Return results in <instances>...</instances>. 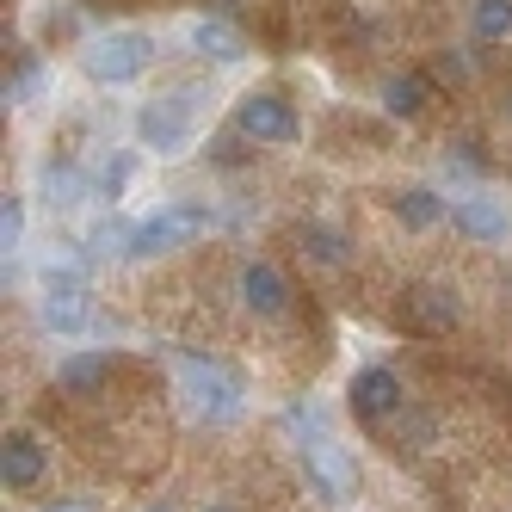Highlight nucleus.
Returning a JSON list of instances; mask_svg holds the SVG:
<instances>
[{"label": "nucleus", "instance_id": "obj_22", "mask_svg": "<svg viewBox=\"0 0 512 512\" xmlns=\"http://www.w3.org/2000/svg\"><path fill=\"white\" fill-rule=\"evenodd\" d=\"M19 235H25V204L7 198V210H0V241H7V253L19 247Z\"/></svg>", "mask_w": 512, "mask_h": 512}, {"label": "nucleus", "instance_id": "obj_23", "mask_svg": "<svg viewBox=\"0 0 512 512\" xmlns=\"http://www.w3.org/2000/svg\"><path fill=\"white\" fill-rule=\"evenodd\" d=\"M38 512H93L87 500H50V506H38Z\"/></svg>", "mask_w": 512, "mask_h": 512}, {"label": "nucleus", "instance_id": "obj_16", "mask_svg": "<svg viewBox=\"0 0 512 512\" xmlns=\"http://www.w3.org/2000/svg\"><path fill=\"white\" fill-rule=\"evenodd\" d=\"M297 253H303V260H315V266H327V272H340L352 260V241L340 229H327V223H303L297 229Z\"/></svg>", "mask_w": 512, "mask_h": 512}, {"label": "nucleus", "instance_id": "obj_2", "mask_svg": "<svg viewBox=\"0 0 512 512\" xmlns=\"http://www.w3.org/2000/svg\"><path fill=\"white\" fill-rule=\"evenodd\" d=\"M173 371H179V395H186V408L210 426H223L241 414V377L229 364H216L204 352H173Z\"/></svg>", "mask_w": 512, "mask_h": 512}, {"label": "nucleus", "instance_id": "obj_3", "mask_svg": "<svg viewBox=\"0 0 512 512\" xmlns=\"http://www.w3.org/2000/svg\"><path fill=\"white\" fill-rule=\"evenodd\" d=\"M149 62H155L149 31H99V38L81 44V75L93 87H130Z\"/></svg>", "mask_w": 512, "mask_h": 512}, {"label": "nucleus", "instance_id": "obj_10", "mask_svg": "<svg viewBox=\"0 0 512 512\" xmlns=\"http://www.w3.org/2000/svg\"><path fill=\"white\" fill-rule=\"evenodd\" d=\"M38 321H44V334H81V327L93 321L87 284H81V278L50 284V290H44V303H38Z\"/></svg>", "mask_w": 512, "mask_h": 512}, {"label": "nucleus", "instance_id": "obj_14", "mask_svg": "<svg viewBox=\"0 0 512 512\" xmlns=\"http://www.w3.org/2000/svg\"><path fill=\"white\" fill-rule=\"evenodd\" d=\"M112 352H75V358H62L56 364V389H68V395H99L105 383H112Z\"/></svg>", "mask_w": 512, "mask_h": 512}, {"label": "nucleus", "instance_id": "obj_9", "mask_svg": "<svg viewBox=\"0 0 512 512\" xmlns=\"http://www.w3.org/2000/svg\"><path fill=\"white\" fill-rule=\"evenodd\" d=\"M303 469H309V488L321 494V500H352V488H358V469H352V457L340 451V445H327V438H315V445H303Z\"/></svg>", "mask_w": 512, "mask_h": 512}, {"label": "nucleus", "instance_id": "obj_21", "mask_svg": "<svg viewBox=\"0 0 512 512\" xmlns=\"http://www.w3.org/2000/svg\"><path fill=\"white\" fill-rule=\"evenodd\" d=\"M432 81H457V87H463V81H469V56H463V50H445V56L432 62Z\"/></svg>", "mask_w": 512, "mask_h": 512}, {"label": "nucleus", "instance_id": "obj_7", "mask_svg": "<svg viewBox=\"0 0 512 512\" xmlns=\"http://www.w3.org/2000/svg\"><path fill=\"white\" fill-rule=\"evenodd\" d=\"M395 321L408 327V334H451V327L463 321V303H457L451 284H408Z\"/></svg>", "mask_w": 512, "mask_h": 512}, {"label": "nucleus", "instance_id": "obj_25", "mask_svg": "<svg viewBox=\"0 0 512 512\" xmlns=\"http://www.w3.org/2000/svg\"><path fill=\"white\" fill-rule=\"evenodd\" d=\"M204 512H235V506H204Z\"/></svg>", "mask_w": 512, "mask_h": 512}, {"label": "nucleus", "instance_id": "obj_13", "mask_svg": "<svg viewBox=\"0 0 512 512\" xmlns=\"http://www.w3.org/2000/svg\"><path fill=\"white\" fill-rule=\"evenodd\" d=\"M0 482H7V494H25L44 482V445L31 432H7V445H0Z\"/></svg>", "mask_w": 512, "mask_h": 512}, {"label": "nucleus", "instance_id": "obj_5", "mask_svg": "<svg viewBox=\"0 0 512 512\" xmlns=\"http://www.w3.org/2000/svg\"><path fill=\"white\" fill-rule=\"evenodd\" d=\"M204 229H210V210L204 204H167V210H155V216H142V223H136L130 253H136V260H155V253H173V247L198 241Z\"/></svg>", "mask_w": 512, "mask_h": 512}, {"label": "nucleus", "instance_id": "obj_6", "mask_svg": "<svg viewBox=\"0 0 512 512\" xmlns=\"http://www.w3.org/2000/svg\"><path fill=\"white\" fill-rule=\"evenodd\" d=\"M346 408H352L358 426H389L401 408H408V389H401V377L389 364H364V371L346 383Z\"/></svg>", "mask_w": 512, "mask_h": 512}, {"label": "nucleus", "instance_id": "obj_11", "mask_svg": "<svg viewBox=\"0 0 512 512\" xmlns=\"http://www.w3.org/2000/svg\"><path fill=\"white\" fill-rule=\"evenodd\" d=\"M438 99V81H432V68H401V75L383 81V112L401 118V124H414L426 118V105Z\"/></svg>", "mask_w": 512, "mask_h": 512}, {"label": "nucleus", "instance_id": "obj_1", "mask_svg": "<svg viewBox=\"0 0 512 512\" xmlns=\"http://www.w3.org/2000/svg\"><path fill=\"white\" fill-rule=\"evenodd\" d=\"M198 118H204V87L198 81H173L167 93L142 99L136 112V142L149 155H186V142L198 136Z\"/></svg>", "mask_w": 512, "mask_h": 512}, {"label": "nucleus", "instance_id": "obj_24", "mask_svg": "<svg viewBox=\"0 0 512 512\" xmlns=\"http://www.w3.org/2000/svg\"><path fill=\"white\" fill-rule=\"evenodd\" d=\"M142 512H173V506H142Z\"/></svg>", "mask_w": 512, "mask_h": 512}, {"label": "nucleus", "instance_id": "obj_15", "mask_svg": "<svg viewBox=\"0 0 512 512\" xmlns=\"http://www.w3.org/2000/svg\"><path fill=\"white\" fill-rule=\"evenodd\" d=\"M389 210H395V223H408V229H438V223H445V198H438L432 186L389 192Z\"/></svg>", "mask_w": 512, "mask_h": 512}, {"label": "nucleus", "instance_id": "obj_4", "mask_svg": "<svg viewBox=\"0 0 512 512\" xmlns=\"http://www.w3.org/2000/svg\"><path fill=\"white\" fill-rule=\"evenodd\" d=\"M235 136L241 142H260V149H284V142L303 136V118H297V105H290L284 93L253 87V93L235 99Z\"/></svg>", "mask_w": 512, "mask_h": 512}, {"label": "nucleus", "instance_id": "obj_20", "mask_svg": "<svg viewBox=\"0 0 512 512\" xmlns=\"http://www.w3.org/2000/svg\"><path fill=\"white\" fill-rule=\"evenodd\" d=\"M44 192H50V204H81V198H93L87 179H81L75 167H56V161L44 167Z\"/></svg>", "mask_w": 512, "mask_h": 512}, {"label": "nucleus", "instance_id": "obj_12", "mask_svg": "<svg viewBox=\"0 0 512 512\" xmlns=\"http://www.w3.org/2000/svg\"><path fill=\"white\" fill-rule=\"evenodd\" d=\"M451 223H457V235L463 241H475V247H494V241H506V229H512V216L494 204V198H482V192H469V198H457V210H451Z\"/></svg>", "mask_w": 512, "mask_h": 512}, {"label": "nucleus", "instance_id": "obj_26", "mask_svg": "<svg viewBox=\"0 0 512 512\" xmlns=\"http://www.w3.org/2000/svg\"><path fill=\"white\" fill-rule=\"evenodd\" d=\"M506 118H512V93H506Z\"/></svg>", "mask_w": 512, "mask_h": 512}, {"label": "nucleus", "instance_id": "obj_19", "mask_svg": "<svg viewBox=\"0 0 512 512\" xmlns=\"http://www.w3.org/2000/svg\"><path fill=\"white\" fill-rule=\"evenodd\" d=\"M469 31H475V44H506L512 38V0H469Z\"/></svg>", "mask_w": 512, "mask_h": 512}, {"label": "nucleus", "instance_id": "obj_18", "mask_svg": "<svg viewBox=\"0 0 512 512\" xmlns=\"http://www.w3.org/2000/svg\"><path fill=\"white\" fill-rule=\"evenodd\" d=\"M432 438H438V420L426 408H401L395 426H389V451L395 457H420V451H432Z\"/></svg>", "mask_w": 512, "mask_h": 512}, {"label": "nucleus", "instance_id": "obj_17", "mask_svg": "<svg viewBox=\"0 0 512 512\" xmlns=\"http://www.w3.org/2000/svg\"><path fill=\"white\" fill-rule=\"evenodd\" d=\"M192 50L204 62H241L247 56V38H241L235 25H223V19H198L192 25Z\"/></svg>", "mask_w": 512, "mask_h": 512}, {"label": "nucleus", "instance_id": "obj_8", "mask_svg": "<svg viewBox=\"0 0 512 512\" xmlns=\"http://www.w3.org/2000/svg\"><path fill=\"white\" fill-rule=\"evenodd\" d=\"M235 290H241V309L247 315H260V321H284L290 315V278L272 266V260H247L241 266V278H235Z\"/></svg>", "mask_w": 512, "mask_h": 512}]
</instances>
